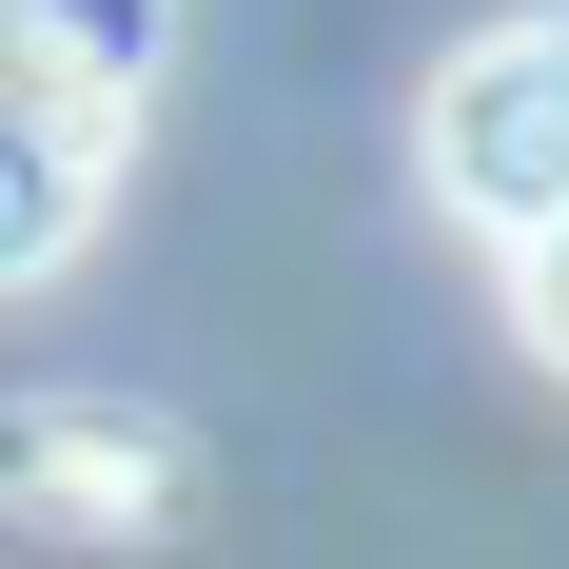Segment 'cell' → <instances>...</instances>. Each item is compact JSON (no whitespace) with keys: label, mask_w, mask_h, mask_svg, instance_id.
<instances>
[{"label":"cell","mask_w":569,"mask_h":569,"mask_svg":"<svg viewBox=\"0 0 569 569\" xmlns=\"http://www.w3.org/2000/svg\"><path fill=\"white\" fill-rule=\"evenodd\" d=\"M138 138V40H99L79 0H0V295H40L118 197Z\"/></svg>","instance_id":"cell-1"},{"label":"cell","mask_w":569,"mask_h":569,"mask_svg":"<svg viewBox=\"0 0 569 569\" xmlns=\"http://www.w3.org/2000/svg\"><path fill=\"white\" fill-rule=\"evenodd\" d=\"M412 158H432V197H452V217H491V236L569 217V0H530V20H491V40L432 59Z\"/></svg>","instance_id":"cell-2"},{"label":"cell","mask_w":569,"mask_h":569,"mask_svg":"<svg viewBox=\"0 0 569 569\" xmlns=\"http://www.w3.org/2000/svg\"><path fill=\"white\" fill-rule=\"evenodd\" d=\"M0 511H40V530H158L177 511V432L158 412H99V393L0 412Z\"/></svg>","instance_id":"cell-3"},{"label":"cell","mask_w":569,"mask_h":569,"mask_svg":"<svg viewBox=\"0 0 569 569\" xmlns=\"http://www.w3.org/2000/svg\"><path fill=\"white\" fill-rule=\"evenodd\" d=\"M511 335L569 373V217H530V236H511Z\"/></svg>","instance_id":"cell-4"}]
</instances>
